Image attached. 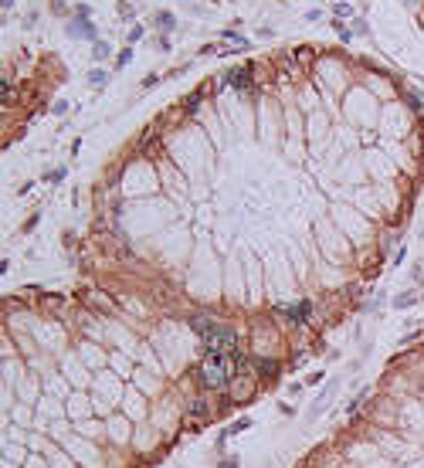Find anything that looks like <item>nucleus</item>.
<instances>
[{
  "label": "nucleus",
  "mask_w": 424,
  "mask_h": 468,
  "mask_svg": "<svg viewBox=\"0 0 424 468\" xmlns=\"http://www.w3.org/2000/svg\"><path fill=\"white\" fill-rule=\"evenodd\" d=\"M201 377H204V384L207 387H224L231 377H234V360H227L224 353H214L204 360V366H201Z\"/></svg>",
  "instance_id": "1"
},
{
  "label": "nucleus",
  "mask_w": 424,
  "mask_h": 468,
  "mask_svg": "<svg viewBox=\"0 0 424 468\" xmlns=\"http://www.w3.org/2000/svg\"><path fill=\"white\" fill-rule=\"evenodd\" d=\"M153 24H156L160 31H173V27H177V17H173L170 10H160V14L153 17Z\"/></svg>",
  "instance_id": "2"
},
{
  "label": "nucleus",
  "mask_w": 424,
  "mask_h": 468,
  "mask_svg": "<svg viewBox=\"0 0 424 468\" xmlns=\"http://www.w3.org/2000/svg\"><path fill=\"white\" fill-rule=\"evenodd\" d=\"M251 390H255V380H244V377H238V380L231 384V394H234V397H248Z\"/></svg>",
  "instance_id": "3"
},
{
  "label": "nucleus",
  "mask_w": 424,
  "mask_h": 468,
  "mask_svg": "<svg viewBox=\"0 0 424 468\" xmlns=\"http://www.w3.org/2000/svg\"><path fill=\"white\" fill-rule=\"evenodd\" d=\"M68 31H71V34H85V38H95V27H92V24H88L85 17H78V20L71 24Z\"/></svg>",
  "instance_id": "4"
},
{
  "label": "nucleus",
  "mask_w": 424,
  "mask_h": 468,
  "mask_svg": "<svg viewBox=\"0 0 424 468\" xmlns=\"http://www.w3.org/2000/svg\"><path fill=\"white\" fill-rule=\"evenodd\" d=\"M248 427H251V421H248V417H241V421H234V424H231V427H227V431H224L221 438H231V434H241V431H248Z\"/></svg>",
  "instance_id": "5"
},
{
  "label": "nucleus",
  "mask_w": 424,
  "mask_h": 468,
  "mask_svg": "<svg viewBox=\"0 0 424 468\" xmlns=\"http://www.w3.org/2000/svg\"><path fill=\"white\" fill-rule=\"evenodd\" d=\"M92 58H95V61H105V58H109V44L95 41V48H92Z\"/></svg>",
  "instance_id": "6"
},
{
  "label": "nucleus",
  "mask_w": 424,
  "mask_h": 468,
  "mask_svg": "<svg viewBox=\"0 0 424 468\" xmlns=\"http://www.w3.org/2000/svg\"><path fill=\"white\" fill-rule=\"evenodd\" d=\"M102 81H105V71H102V68H92V71H88V85H92V88H99Z\"/></svg>",
  "instance_id": "7"
},
{
  "label": "nucleus",
  "mask_w": 424,
  "mask_h": 468,
  "mask_svg": "<svg viewBox=\"0 0 424 468\" xmlns=\"http://www.w3.org/2000/svg\"><path fill=\"white\" fill-rule=\"evenodd\" d=\"M65 173H68L65 166H55V170L48 173V180H51V183H61V180H65Z\"/></svg>",
  "instance_id": "8"
},
{
  "label": "nucleus",
  "mask_w": 424,
  "mask_h": 468,
  "mask_svg": "<svg viewBox=\"0 0 424 468\" xmlns=\"http://www.w3.org/2000/svg\"><path fill=\"white\" fill-rule=\"evenodd\" d=\"M142 34H146V27H142V24H136V27L129 31V44H136V41H142Z\"/></svg>",
  "instance_id": "9"
},
{
  "label": "nucleus",
  "mask_w": 424,
  "mask_h": 468,
  "mask_svg": "<svg viewBox=\"0 0 424 468\" xmlns=\"http://www.w3.org/2000/svg\"><path fill=\"white\" fill-rule=\"evenodd\" d=\"M129 58H133V51H129V48H126V51H122V55H119V58H116V65H119V68H126V65H129Z\"/></svg>",
  "instance_id": "10"
},
{
  "label": "nucleus",
  "mask_w": 424,
  "mask_h": 468,
  "mask_svg": "<svg viewBox=\"0 0 424 468\" xmlns=\"http://www.w3.org/2000/svg\"><path fill=\"white\" fill-rule=\"evenodd\" d=\"M156 48H160V51H170V38L160 34V38H156Z\"/></svg>",
  "instance_id": "11"
},
{
  "label": "nucleus",
  "mask_w": 424,
  "mask_h": 468,
  "mask_svg": "<svg viewBox=\"0 0 424 468\" xmlns=\"http://www.w3.org/2000/svg\"><path fill=\"white\" fill-rule=\"evenodd\" d=\"M75 14H78V17H88V14H92V7H88V3H78V7H75Z\"/></svg>",
  "instance_id": "12"
}]
</instances>
